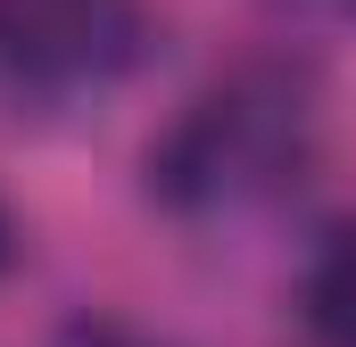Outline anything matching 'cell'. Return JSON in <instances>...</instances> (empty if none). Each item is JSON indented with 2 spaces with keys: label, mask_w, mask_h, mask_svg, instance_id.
<instances>
[{
  "label": "cell",
  "mask_w": 356,
  "mask_h": 347,
  "mask_svg": "<svg viewBox=\"0 0 356 347\" xmlns=\"http://www.w3.org/2000/svg\"><path fill=\"white\" fill-rule=\"evenodd\" d=\"M315 158V99L298 75L249 67L216 83L175 133L149 149L158 198L182 215H241L273 190H290Z\"/></svg>",
  "instance_id": "cell-1"
},
{
  "label": "cell",
  "mask_w": 356,
  "mask_h": 347,
  "mask_svg": "<svg viewBox=\"0 0 356 347\" xmlns=\"http://www.w3.org/2000/svg\"><path fill=\"white\" fill-rule=\"evenodd\" d=\"M141 50V0H0V91L83 108Z\"/></svg>",
  "instance_id": "cell-2"
},
{
  "label": "cell",
  "mask_w": 356,
  "mask_h": 347,
  "mask_svg": "<svg viewBox=\"0 0 356 347\" xmlns=\"http://www.w3.org/2000/svg\"><path fill=\"white\" fill-rule=\"evenodd\" d=\"M307 323H315V339L356 347V223H340L307 264Z\"/></svg>",
  "instance_id": "cell-3"
},
{
  "label": "cell",
  "mask_w": 356,
  "mask_h": 347,
  "mask_svg": "<svg viewBox=\"0 0 356 347\" xmlns=\"http://www.w3.org/2000/svg\"><path fill=\"white\" fill-rule=\"evenodd\" d=\"M50 347H158V339H141L133 323H108V314H83V323H67Z\"/></svg>",
  "instance_id": "cell-4"
},
{
  "label": "cell",
  "mask_w": 356,
  "mask_h": 347,
  "mask_svg": "<svg viewBox=\"0 0 356 347\" xmlns=\"http://www.w3.org/2000/svg\"><path fill=\"white\" fill-rule=\"evenodd\" d=\"M17 257V223H8V207H0V264Z\"/></svg>",
  "instance_id": "cell-5"
}]
</instances>
